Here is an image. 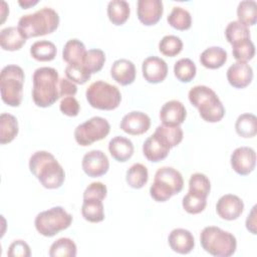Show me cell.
I'll use <instances>...</instances> for the list:
<instances>
[{
    "label": "cell",
    "mask_w": 257,
    "mask_h": 257,
    "mask_svg": "<svg viewBox=\"0 0 257 257\" xmlns=\"http://www.w3.org/2000/svg\"><path fill=\"white\" fill-rule=\"evenodd\" d=\"M29 170L46 189H58L65 179L62 166L46 151H37L30 157Z\"/></svg>",
    "instance_id": "cell-1"
},
{
    "label": "cell",
    "mask_w": 257,
    "mask_h": 257,
    "mask_svg": "<svg viewBox=\"0 0 257 257\" xmlns=\"http://www.w3.org/2000/svg\"><path fill=\"white\" fill-rule=\"evenodd\" d=\"M59 75L48 66L37 68L32 76V99L37 106H51L59 97Z\"/></svg>",
    "instance_id": "cell-2"
},
{
    "label": "cell",
    "mask_w": 257,
    "mask_h": 257,
    "mask_svg": "<svg viewBox=\"0 0 257 257\" xmlns=\"http://www.w3.org/2000/svg\"><path fill=\"white\" fill-rule=\"evenodd\" d=\"M190 102L198 108L200 116L208 122L220 121L225 115V107L217 93L206 85H196L189 90Z\"/></svg>",
    "instance_id": "cell-3"
},
{
    "label": "cell",
    "mask_w": 257,
    "mask_h": 257,
    "mask_svg": "<svg viewBox=\"0 0 257 257\" xmlns=\"http://www.w3.org/2000/svg\"><path fill=\"white\" fill-rule=\"evenodd\" d=\"M58 25V13L50 7H43L34 13L21 16L17 27L26 38H30L50 34L57 29Z\"/></svg>",
    "instance_id": "cell-4"
},
{
    "label": "cell",
    "mask_w": 257,
    "mask_h": 257,
    "mask_svg": "<svg viewBox=\"0 0 257 257\" xmlns=\"http://www.w3.org/2000/svg\"><path fill=\"white\" fill-rule=\"evenodd\" d=\"M200 243L206 252L215 257H230L237 248L235 236L216 226H207L202 230Z\"/></svg>",
    "instance_id": "cell-5"
},
{
    "label": "cell",
    "mask_w": 257,
    "mask_h": 257,
    "mask_svg": "<svg viewBox=\"0 0 257 257\" xmlns=\"http://www.w3.org/2000/svg\"><path fill=\"white\" fill-rule=\"evenodd\" d=\"M183 187L184 180L179 171L172 167H162L155 174L150 195L156 202H166L180 193Z\"/></svg>",
    "instance_id": "cell-6"
},
{
    "label": "cell",
    "mask_w": 257,
    "mask_h": 257,
    "mask_svg": "<svg viewBox=\"0 0 257 257\" xmlns=\"http://www.w3.org/2000/svg\"><path fill=\"white\" fill-rule=\"evenodd\" d=\"M25 75L23 69L16 64H9L0 73V91L2 100L9 106H19L22 101V91Z\"/></svg>",
    "instance_id": "cell-7"
},
{
    "label": "cell",
    "mask_w": 257,
    "mask_h": 257,
    "mask_svg": "<svg viewBox=\"0 0 257 257\" xmlns=\"http://www.w3.org/2000/svg\"><path fill=\"white\" fill-rule=\"evenodd\" d=\"M85 96L90 106L101 110H112L121 101L119 89L108 82L96 80L85 91Z\"/></svg>",
    "instance_id": "cell-8"
},
{
    "label": "cell",
    "mask_w": 257,
    "mask_h": 257,
    "mask_svg": "<svg viewBox=\"0 0 257 257\" xmlns=\"http://www.w3.org/2000/svg\"><path fill=\"white\" fill-rule=\"evenodd\" d=\"M72 222V216L62 207H52L40 212L34 220V225L39 234L52 237L62 230L67 229Z\"/></svg>",
    "instance_id": "cell-9"
},
{
    "label": "cell",
    "mask_w": 257,
    "mask_h": 257,
    "mask_svg": "<svg viewBox=\"0 0 257 257\" xmlns=\"http://www.w3.org/2000/svg\"><path fill=\"white\" fill-rule=\"evenodd\" d=\"M110 131L109 122L101 116H93L78 124L74 130V139L79 146L87 147L103 140Z\"/></svg>",
    "instance_id": "cell-10"
},
{
    "label": "cell",
    "mask_w": 257,
    "mask_h": 257,
    "mask_svg": "<svg viewBox=\"0 0 257 257\" xmlns=\"http://www.w3.org/2000/svg\"><path fill=\"white\" fill-rule=\"evenodd\" d=\"M81 167L88 177L97 178L107 173L109 162L102 151L92 150L83 156Z\"/></svg>",
    "instance_id": "cell-11"
},
{
    "label": "cell",
    "mask_w": 257,
    "mask_h": 257,
    "mask_svg": "<svg viewBox=\"0 0 257 257\" xmlns=\"http://www.w3.org/2000/svg\"><path fill=\"white\" fill-rule=\"evenodd\" d=\"M230 163L232 169L241 176L249 175L256 165V153L252 148L240 147L234 150Z\"/></svg>",
    "instance_id": "cell-12"
},
{
    "label": "cell",
    "mask_w": 257,
    "mask_h": 257,
    "mask_svg": "<svg viewBox=\"0 0 257 257\" xmlns=\"http://www.w3.org/2000/svg\"><path fill=\"white\" fill-rule=\"evenodd\" d=\"M244 211L243 201L236 195L226 194L216 204V212L220 218L233 221L238 219Z\"/></svg>",
    "instance_id": "cell-13"
},
{
    "label": "cell",
    "mask_w": 257,
    "mask_h": 257,
    "mask_svg": "<svg viewBox=\"0 0 257 257\" xmlns=\"http://www.w3.org/2000/svg\"><path fill=\"white\" fill-rule=\"evenodd\" d=\"M163 12L164 6L161 0H139L137 3L138 18L146 26L158 23Z\"/></svg>",
    "instance_id": "cell-14"
},
{
    "label": "cell",
    "mask_w": 257,
    "mask_h": 257,
    "mask_svg": "<svg viewBox=\"0 0 257 257\" xmlns=\"http://www.w3.org/2000/svg\"><path fill=\"white\" fill-rule=\"evenodd\" d=\"M187 116L185 105L176 99L167 101L160 110V118L163 125L179 126Z\"/></svg>",
    "instance_id": "cell-15"
},
{
    "label": "cell",
    "mask_w": 257,
    "mask_h": 257,
    "mask_svg": "<svg viewBox=\"0 0 257 257\" xmlns=\"http://www.w3.org/2000/svg\"><path fill=\"white\" fill-rule=\"evenodd\" d=\"M151 126L150 116L142 111H131L126 113L120 121V128L133 136L143 135L149 131Z\"/></svg>",
    "instance_id": "cell-16"
},
{
    "label": "cell",
    "mask_w": 257,
    "mask_h": 257,
    "mask_svg": "<svg viewBox=\"0 0 257 257\" xmlns=\"http://www.w3.org/2000/svg\"><path fill=\"white\" fill-rule=\"evenodd\" d=\"M142 71L144 78L150 83H160L168 74V64L158 56H150L143 61Z\"/></svg>",
    "instance_id": "cell-17"
},
{
    "label": "cell",
    "mask_w": 257,
    "mask_h": 257,
    "mask_svg": "<svg viewBox=\"0 0 257 257\" xmlns=\"http://www.w3.org/2000/svg\"><path fill=\"white\" fill-rule=\"evenodd\" d=\"M170 150L171 148L156 133L150 136L143 145L144 156L153 163H158L166 159L170 153Z\"/></svg>",
    "instance_id": "cell-18"
},
{
    "label": "cell",
    "mask_w": 257,
    "mask_h": 257,
    "mask_svg": "<svg viewBox=\"0 0 257 257\" xmlns=\"http://www.w3.org/2000/svg\"><path fill=\"white\" fill-rule=\"evenodd\" d=\"M227 79L235 88H244L253 79V69L247 62L237 61L227 70Z\"/></svg>",
    "instance_id": "cell-19"
},
{
    "label": "cell",
    "mask_w": 257,
    "mask_h": 257,
    "mask_svg": "<svg viewBox=\"0 0 257 257\" xmlns=\"http://www.w3.org/2000/svg\"><path fill=\"white\" fill-rule=\"evenodd\" d=\"M168 242L171 249L179 254H188L195 247V239L193 234L186 229L177 228L171 231Z\"/></svg>",
    "instance_id": "cell-20"
},
{
    "label": "cell",
    "mask_w": 257,
    "mask_h": 257,
    "mask_svg": "<svg viewBox=\"0 0 257 257\" xmlns=\"http://www.w3.org/2000/svg\"><path fill=\"white\" fill-rule=\"evenodd\" d=\"M136 73L135 64L125 58L115 60L110 68L111 77L120 85L132 84L136 79Z\"/></svg>",
    "instance_id": "cell-21"
},
{
    "label": "cell",
    "mask_w": 257,
    "mask_h": 257,
    "mask_svg": "<svg viewBox=\"0 0 257 257\" xmlns=\"http://www.w3.org/2000/svg\"><path fill=\"white\" fill-rule=\"evenodd\" d=\"M110 156L117 162H126L134 155V145L127 138L116 136L108 143Z\"/></svg>",
    "instance_id": "cell-22"
},
{
    "label": "cell",
    "mask_w": 257,
    "mask_h": 257,
    "mask_svg": "<svg viewBox=\"0 0 257 257\" xmlns=\"http://www.w3.org/2000/svg\"><path fill=\"white\" fill-rule=\"evenodd\" d=\"M27 38L18 27L10 26L1 30L0 45L3 50L15 51L22 48Z\"/></svg>",
    "instance_id": "cell-23"
},
{
    "label": "cell",
    "mask_w": 257,
    "mask_h": 257,
    "mask_svg": "<svg viewBox=\"0 0 257 257\" xmlns=\"http://www.w3.org/2000/svg\"><path fill=\"white\" fill-rule=\"evenodd\" d=\"M227 61V52L219 46H212L206 48L200 55L201 64L209 69H217L225 64Z\"/></svg>",
    "instance_id": "cell-24"
},
{
    "label": "cell",
    "mask_w": 257,
    "mask_h": 257,
    "mask_svg": "<svg viewBox=\"0 0 257 257\" xmlns=\"http://www.w3.org/2000/svg\"><path fill=\"white\" fill-rule=\"evenodd\" d=\"M86 49L84 44L78 39H69L63 46L62 58L68 64H82Z\"/></svg>",
    "instance_id": "cell-25"
},
{
    "label": "cell",
    "mask_w": 257,
    "mask_h": 257,
    "mask_svg": "<svg viewBox=\"0 0 257 257\" xmlns=\"http://www.w3.org/2000/svg\"><path fill=\"white\" fill-rule=\"evenodd\" d=\"M82 217L90 223H98L104 220V209L99 199H83L81 206Z\"/></svg>",
    "instance_id": "cell-26"
},
{
    "label": "cell",
    "mask_w": 257,
    "mask_h": 257,
    "mask_svg": "<svg viewBox=\"0 0 257 257\" xmlns=\"http://www.w3.org/2000/svg\"><path fill=\"white\" fill-rule=\"evenodd\" d=\"M131 8L124 0H112L107 4V16L114 25H122L130 17Z\"/></svg>",
    "instance_id": "cell-27"
},
{
    "label": "cell",
    "mask_w": 257,
    "mask_h": 257,
    "mask_svg": "<svg viewBox=\"0 0 257 257\" xmlns=\"http://www.w3.org/2000/svg\"><path fill=\"white\" fill-rule=\"evenodd\" d=\"M17 118L10 114L3 112L0 115V143L2 145L11 143L18 135Z\"/></svg>",
    "instance_id": "cell-28"
},
{
    "label": "cell",
    "mask_w": 257,
    "mask_h": 257,
    "mask_svg": "<svg viewBox=\"0 0 257 257\" xmlns=\"http://www.w3.org/2000/svg\"><path fill=\"white\" fill-rule=\"evenodd\" d=\"M57 53L56 46L48 40H40L34 42L30 46V54L37 61H51Z\"/></svg>",
    "instance_id": "cell-29"
},
{
    "label": "cell",
    "mask_w": 257,
    "mask_h": 257,
    "mask_svg": "<svg viewBox=\"0 0 257 257\" xmlns=\"http://www.w3.org/2000/svg\"><path fill=\"white\" fill-rule=\"evenodd\" d=\"M149 180V172L145 165L137 163L134 164L125 174V181L127 185L134 189L143 188Z\"/></svg>",
    "instance_id": "cell-30"
},
{
    "label": "cell",
    "mask_w": 257,
    "mask_h": 257,
    "mask_svg": "<svg viewBox=\"0 0 257 257\" xmlns=\"http://www.w3.org/2000/svg\"><path fill=\"white\" fill-rule=\"evenodd\" d=\"M238 21L245 26H253L257 21V3L254 0H244L237 7Z\"/></svg>",
    "instance_id": "cell-31"
},
{
    "label": "cell",
    "mask_w": 257,
    "mask_h": 257,
    "mask_svg": "<svg viewBox=\"0 0 257 257\" xmlns=\"http://www.w3.org/2000/svg\"><path fill=\"white\" fill-rule=\"evenodd\" d=\"M236 133L242 138H253L257 134V118L253 113L240 114L235 122Z\"/></svg>",
    "instance_id": "cell-32"
},
{
    "label": "cell",
    "mask_w": 257,
    "mask_h": 257,
    "mask_svg": "<svg viewBox=\"0 0 257 257\" xmlns=\"http://www.w3.org/2000/svg\"><path fill=\"white\" fill-rule=\"evenodd\" d=\"M169 24L177 30H188L192 25L190 12L180 6H175L167 18Z\"/></svg>",
    "instance_id": "cell-33"
},
{
    "label": "cell",
    "mask_w": 257,
    "mask_h": 257,
    "mask_svg": "<svg viewBox=\"0 0 257 257\" xmlns=\"http://www.w3.org/2000/svg\"><path fill=\"white\" fill-rule=\"evenodd\" d=\"M76 253V245L69 238H59L52 243L49 249L51 257H75Z\"/></svg>",
    "instance_id": "cell-34"
},
{
    "label": "cell",
    "mask_w": 257,
    "mask_h": 257,
    "mask_svg": "<svg viewBox=\"0 0 257 257\" xmlns=\"http://www.w3.org/2000/svg\"><path fill=\"white\" fill-rule=\"evenodd\" d=\"M197 68L190 58H181L174 65V74L181 82H190L196 76Z\"/></svg>",
    "instance_id": "cell-35"
},
{
    "label": "cell",
    "mask_w": 257,
    "mask_h": 257,
    "mask_svg": "<svg viewBox=\"0 0 257 257\" xmlns=\"http://www.w3.org/2000/svg\"><path fill=\"white\" fill-rule=\"evenodd\" d=\"M211 191V183L209 178L202 173H195L189 180V193L206 198Z\"/></svg>",
    "instance_id": "cell-36"
},
{
    "label": "cell",
    "mask_w": 257,
    "mask_h": 257,
    "mask_svg": "<svg viewBox=\"0 0 257 257\" xmlns=\"http://www.w3.org/2000/svg\"><path fill=\"white\" fill-rule=\"evenodd\" d=\"M105 62V54L101 49H89L86 51L82 61V65L92 74L98 72Z\"/></svg>",
    "instance_id": "cell-37"
},
{
    "label": "cell",
    "mask_w": 257,
    "mask_h": 257,
    "mask_svg": "<svg viewBox=\"0 0 257 257\" xmlns=\"http://www.w3.org/2000/svg\"><path fill=\"white\" fill-rule=\"evenodd\" d=\"M233 57L240 62H247L255 55V45L251 39L241 40L232 44Z\"/></svg>",
    "instance_id": "cell-38"
},
{
    "label": "cell",
    "mask_w": 257,
    "mask_h": 257,
    "mask_svg": "<svg viewBox=\"0 0 257 257\" xmlns=\"http://www.w3.org/2000/svg\"><path fill=\"white\" fill-rule=\"evenodd\" d=\"M225 36L229 43L234 44L241 40L250 39V30L239 21H231L225 29Z\"/></svg>",
    "instance_id": "cell-39"
},
{
    "label": "cell",
    "mask_w": 257,
    "mask_h": 257,
    "mask_svg": "<svg viewBox=\"0 0 257 257\" xmlns=\"http://www.w3.org/2000/svg\"><path fill=\"white\" fill-rule=\"evenodd\" d=\"M155 133L159 135L166 144L172 149L178 146L183 140V131L179 126H166V125H158Z\"/></svg>",
    "instance_id": "cell-40"
},
{
    "label": "cell",
    "mask_w": 257,
    "mask_h": 257,
    "mask_svg": "<svg viewBox=\"0 0 257 257\" xmlns=\"http://www.w3.org/2000/svg\"><path fill=\"white\" fill-rule=\"evenodd\" d=\"M183 49V41L176 35H166L159 42V50L168 57L178 55Z\"/></svg>",
    "instance_id": "cell-41"
},
{
    "label": "cell",
    "mask_w": 257,
    "mask_h": 257,
    "mask_svg": "<svg viewBox=\"0 0 257 257\" xmlns=\"http://www.w3.org/2000/svg\"><path fill=\"white\" fill-rule=\"evenodd\" d=\"M182 205L187 213L199 214L203 212L204 209L206 208L207 199L188 192L187 195H185L183 198Z\"/></svg>",
    "instance_id": "cell-42"
},
{
    "label": "cell",
    "mask_w": 257,
    "mask_h": 257,
    "mask_svg": "<svg viewBox=\"0 0 257 257\" xmlns=\"http://www.w3.org/2000/svg\"><path fill=\"white\" fill-rule=\"evenodd\" d=\"M65 75L70 81L78 84H84L91 76L82 64H68L65 68Z\"/></svg>",
    "instance_id": "cell-43"
},
{
    "label": "cell",
    "mask_w": 257,
    "mask_h": 257,
    "mask_svg": "<svg viewBox=\"0 0 257 257\" xmlns=\"http://www.w3.org/2000/svg\"><path fill=\"white\" fill-rule=\"evenodd\" d=\"M107 194V189L101 182H93L86 187L83 192V199H99L104 200Z\"/></svg>",
    "instance_id": "cell-44"
},
{
    "label": "cell",
    "mask_w": 257,
    "mask_h": 257,
    "mask_svg": "<svg viewBox=\"0 0 257 257\" xmlns=\"http://www.w3.org/2000/svg\"><path fill=\"white\" fill-rule=\"evenodd\" d=\"M9 257H29L31 255L29 245L23 240L13 241L7 251Z\"/></svg>",
    "instance_id": "cell-45"
},
{
    "label": "cell",
    "mask_w": 257,
    "mask_h": 257,
    "mask_svg": "<svg viewBox=\"0 0 257 257\" xmlns=\"http://www.w3.org/2000/svg\"><path fill=\"white\" fill-rule=\"evenodd\" d=\"M59 108H60V111L67 116H76L79 112L80 106L75 97L66 96L61 99Z\"/></svg>",
    "instance_id": "cell-46"
},
{
    "label": "cell",
    "mask_w": 257,
    "mask_h": 257,
    "mask_svg": "<svg viewBox=\"0 0 257 257\" xmlns=\"http://www.w3.org/2000/svg\"><path fill=\"white\" fill-rule=\"evenodd\" d=\"M77 92V86L68 78L59 79V97L73 96Z\"/></svg>",
    "instance_id": "cell-47"
},
{
    "label": "cell",
    "mask_w": 257,
    "mask_h": 257,
    "mask_svg": "<svg viewBox=\"0 0 257 257\" xmlns=\"http://www.w3.org/2000/svg\"><path fill=\"white\" fill-rule=\"evenodd\" d=\"M246 228L252 234H256V206H254L246 219Z\"/></svg>",
    "instance_id": "cell-48"
},
{
    "label": "cell",
    "mask_w": 257,
    "mask_h": 257,
    "mask_svg": "<svg viewBox=\"0 0 257 257\" xmlns=\"http://www.w3.org/2000/svg\"><path fill=\"white\" fill-rule=\"evenodd\" d=\"M38 1L37 0H19L18 4L23 8V9H27L31 6H34L35 4H37Z\"/></svg>",
    "instance_id": "cell-49"
},
{
    "label": "cell",
    "mask_w": 257,
    "mask_h": 257,
    "mask_svg": "<svg viewBox=\"0 0 257 257\" xmlns=\"http://www.w3.org/2000/svg\"><path fill=\"white\" fill-rule=\"evenodd\" d=\"M2 4L4 5V7L2 8V20H1V22L3 23L4 20H5V18H6V16H7L8 13H9V9H8V7H6V3H5L4 1L2 2Z\"/></svg>",
    "instance_id": "cell-50"
}]
</instances>
